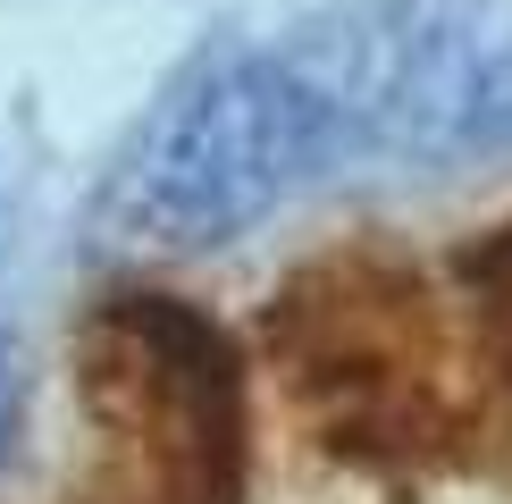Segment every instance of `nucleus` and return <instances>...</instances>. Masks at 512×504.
Returning <instances> with one entry per match:
<instances>
[{
	"label": "nucleus",
	"mask_w": 512,
	"mask_h": 504,
	"mask_svg": "<svg viewBox=\"0 0 512 504\" xmlns=\"http://www.w3.org/2000/svg\"><path fill=\"white\" fill-rule=\"evenodd\" d=\"M345 143V126L319 110V93L269 51H227L177 84L118 177V219L143 244L202 252L269 219L319 160Z\"/></svg>",
	"instance_id": "f257e3e1"
},
{
	"label": "nucleus",
	"mask_w": 512,
	"mask_h": 504,
	"mask_svg": "<svg viewBox=\"0 0 512 504\" xmlns=\"http://www.w3.org/2000/svg\"><path fill=\"white\" fill-rule=\"evenodd\" d=\"M84 404L143 504H236V353L160 294H126L84 336Z\"/></svg>",
	"instance_id": "f03ea898"
},
{
	"label": "nucleus",
	"mask_w": 512,
	"mask_h": 504,
	"mask_svg": "<svg viewBox=\"0 0 512 504\" xmlns=\"http://www.w3.org/2000/svg\"><path fill=\"white\" fill-rule=\"evenodd\" d=\"M17 412H26V370H17V345L0 336V454L17 437Z\"/></svg>",
	"instance_id": "7ed1b4c3"
}]
</instances>
